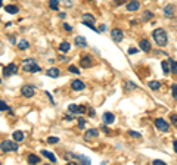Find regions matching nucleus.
Masks as SVG:
<instances>
[{
    "label": "nucleus",
    "instance_id": "f257e3e1",
    "mask_svg": "<svg viewBox=\"0 0 177 165\" xmlns=\"http://www.w3.org/2000/svg\"><path fill=\"white\" fill-rule=\"evenodd\" d=\"M152 37H153L155 43H156L159 47H164V46H167V43H168V36H167L165 30H162V28L155 30V31L152 33Z\"/></svg>",
    "mask_w": 177,
    "mask_h": 165
},
{
    "label": "nucleus",
    "instance_id": "f03ea898",
    "mask_svg": "<svg viewBox=\"0 0 177 165\" xmlns=\"http://www.w3.org/2000/svg\"><path fill=\"white\" fill-rule=\"evenodd\" d=\"M22 71L30 72V74H34V72H40L41 68L36 64L34 59H25V61H24V65H22Z\"/></svg>",
    "mask_w": 177,
    "mask_h": 165
},
{
    "label": "nucleus",
    "instance_id": "7ed1b4c3",
    "mask_svg": "<svg viewBox=\"0 0 177 165\" xmlns=\"http://www.w3.org/2000/svg\"><path fill=\"white\" fill-rule=\"evenodd\" d=\"M0 150L2 152H16L18 150V141L3 140L2 143H0Z\"/></svg>",
    "mask_w": 177,
    "mask_h": 165
},
{
    "label": "nucleus",
    "instance_id": "20e7f679",
    "mask_svg": "<svg viewBox=\"0 0 177 165\" xmlns=\"http://www.w3.org/2000/svg\"><path fill=\"white\" fill-rule=\"evenodd\" d=\"M21 94L24 96V97H33L34 94H36V90H34V87L33 86H28V84H25V86H22L21 87Z\"/></svg>",
    "mask_w": 177,
    "mask_h": 165
},
{
    "label": "nucleus",
    "instance_id": "39448f33",
    "mask_svg": "<svg viewBox=\"0 0 177 165\" xmlns=\"http://www.w3.org/2000/svg\"><path fill=\"white\" fill-rule=\"evenodd\" d=\"M15 74H18V65L16 64H9L3 69V75L5 77H11V75H15Z\"/></svg>",
    "mask_w": 177,
    "mask_h": 165
},
{
    "label": "nucleus",
    "instance_id": "423d86ee",
    "mask_svg": "<svg viewBox=\"0 0 177 165\" xmlns=\"http://www.w3.org/2000/svg\"><path fill=\"white\" fill-rule=\"evenodd\" d=\"M68 111L71 112V114H84V112H87V108L86 106H81V105H75V103H71L69 106H68Z\"/></svg>",
    "mask_w": 177,
    "mask_h": 165
},
{
    "label": "nucleus",
    "instance_id": "0eeeda50",
    "mask_svg": "<svg viewBox=\"0 0 177 165\" xmlns=\"http://www.w3.org/2000/svg\"><path fill=\"white\" fill-rule=\"evenodd\" d=\"M155 127H156L159 131H162V133H167V131L170 130L168 122H165L162 118H156V119H155Z\"/></svg>",
    "mask_w": 177,
    "mask_h": 165
},
{
    "label": "nucleus",
    "instance_id": "6e6552de",
    "mask_svg": "<svg viewBox=\"0 0 177 165\" xmlns=\"http://www.w3.org/2000/svg\"><path fill=\"white\" fill-rule=\"evenodd\" d=\"M111 37H112V40H114L115 43H121L123 39H124V34H123V31H121L120 28H114L112 33H111Z\"/></svg>",
    "mask_w": 177,
    "mask_h": 165
},
{
    "label": "nucleus",
    "instance_id": "1a4fd4ad",
    "mask_svg": "<svg viewBox=\"0 0 177 165\" xmlns=\"http://www.w3.org/2000/svg\"><path fill=\"white\" fill-rule=\"evenodd\" d=\"M99 136V131L96 130V128H88L86 133H84V140H92V139H96Z\"/></svg>",
    "mask_w": 177,
    "mask_h": 165
},
{
    "label": "nucleus",
    "instance_id": "9d476101",
    "mask_svg": "<svg viewBox=\"0 0 177 165\" xmlns=\"http://www.w3.org/2000/svg\"><path fill=\"white\" fill-rule=\"evenodd\" d=\"M71 89L75 90V91H81L86 89V84L81 81V80H72L71 81Z\"/></svg>",
    "mask_w": 177,
    "mask_h": 165
},
{
    "label": "nucleus",
    "instance_id": "9b49d317",
    "mask_svg": "<svg viewBox=\"0 0 177 165\" xmlns=\"http://www.w3.org/2000/svg\"><path fill=\"white\" fill-rule=\"evenodd\" d=\"M102 121H103V124H112V122H115V115L112 114V112H105L103 115H102Z\"/></svg>",
    "mask_w": 177,
    "mask_h": 165
},
{
    "label": "nucleus",
    "instance_id": "f8f14e48",
    "mask_svg": "<svg viewBox=\"0 0 177 165\" xmlns=\"http://www.w3.org/2000/svg\"><path fill=\"white\" fill-rule=\"evenodd\" d=\"M139 8H140V3L137 2V0H130V2L127 3V11L128 12H136Z\"/></svg>",
    "mask_w": 177,
    "mask_h": 165
},
{
    "label": "nucleus",
    "instance_id": "ddd939ff",
    "mask_svg": "<svg viewBox=\"0 0 177 165\" xmlns=\"http://www.w3.org/2000/svg\"><path fill=\"white\" fill-rule=\"evenodd\" d=\"M59 68H56V66H50L47 71H46V75L47 77H52V78H56V77H59Z\"/></svg>",
    "mask_w": 177,
    "mask_h": 165
},
{
    "label": "nucleus",
    "instance_id": "4468645a",
    "mask_svg": "<svg viewBox=\"0 0 177 165\" xmlns=\"http://www.w3.org/2000/svg\"><path fill=\"white\" fill-rule=\"evenodd\" d=\"M80 65H81L83 68H88V66H92V65H93L92 58H90V56H83V58H81V61H80Z\"/></svg>",
    "mask_w": 177,
    "mask_h": 165
},
{
    "label": "nucleus",
    "instance_id": "2eb2a0df",
    "mask_svg": "<svg viewBox=\"0 0 177 165\" xmlns=\"http://www.w3.org/2000/svg\"><path fill=\"white\" fill-rule=\"evenodd\" d=\"M139 46H140V50H143V52H149V50H151V43H149V40H146V39H142V40L139 41Z\"/></svg>",
    "mask_w": 177,
    "mask_h": 165
},
{
    "label": "nucleus",
    "instance_id": "dca6fc26",
    "mask_svg": "<svg viewBox=\"0 0 177 165\" xmlns=\"http://www.w3.org/2000/svg\"><path fill=\"white\" fill-rule=\"evenodd\" d=\"M74 43H75L78 47H87V41H86V39L81 37V36H77L75 40H74Z\"/></svg>",
    "mask_w": 177,
    "mask_h": 165
},
{
    "label": "nucleus",
    "instance_id": "f3484780",
    "mask_svg": "<svg viewBox=\"0 0 177 165\" xmlns=\"http://www.w3.org/2000/svg\"><path fill=\"white\" fill-rule=\"evenodd\" d=\"M41 155H43L44 158H47L52 164H56V161H58V159H56V156H55L53 153H50L49 150H41Z\"/></svg>",
    "mask_w": 177,
    "mask_h": 165
},
{
    "label": "nucleus",
    "instance_id": "a211bd4d",
    "mask_svg": "<svg viewBox=\"0 0 177 165\" xmlns=\"http://www.w3.org/2000/svg\"><path fill=\"white\" fill-rule=\"evenodd\" d=\"M72 159L80 161L81 164H90V162H92L90 159H88L87 156H84V155H72Z\"/></svg>",
    "mask_w": 177,
    "mask_h": 165
},
{
    "label": "nucleus",
    "instance_id": "6ab92c4d",
    "mask_svg": "<svg viewBox=\"0 0 177 165\" xmlns=\"http://www.w3.org/2000/svg\"><path fill=\"white\" fill-rule=\"evenodd\" d=\"M5 11L8 12V14H11V15H15V14H18V6L16 5H6V8H5Z\"/></svg>",
    "mask_w": 177,
    "mask_h": 165
},
{
    "label": "nucleus",
    "instance_id": "aec40b11",
    "mask_svg": "<svg viewBox=\"0 0 177 165\" xmlns=\"http://www.w3.org/2000/svg\"><path fill=\"white\" fill-rule=\"evenodd\" d=\"M137 89V86L134 84V83H131V81H126L124 83V91H131V90H136Z\"/></svg>",
    "mask_w": 177,
    "mask_h": 165
},
{
    "label": "nucleus",
    "instance_id": "412c9836",
    "mask_svg": "<svg viewBox=\"0 0 177 165\" xmlns=\"http://www.w3.org/2000/svg\"><path fill=\"white\" fill-rule=\"evenodd\" d=\"M12 137H14V140H15V141H18V143H19V141H22V140H24V137H25V136H24V133H22V131H19V130H18V131H14Z\"/></svg>",
    "mask_w": 177,
    "mask_h": 165
},
{
    "label": "nucleus",
    "instance_id": "4be33fe9",
    "mask_svg": "<svg viewBox=\"0 0 177 165\" xmlns=\"http://www.w3.org/2000/svg\"><path fill=\"white\" fill-rule=\"evenodd\" d=\"M164 15L165 16H173L174 15V6L173 5H167L164 8Z\"/></svg>",
    "mask_w": 177,
    "mask_h": 165
},
{
    "label": "nucleus",
    "instance_id": "5701e85b",
    "mask_svg": "<svg viewBox=\"0 0 177 165\" xmlns=\"http://www.w3.org/2000/svg\"><path fill=\"white\" fill-rule=\"evenodd\" d=\"M69 49H71V46H69V43H66V41H64V43H61V44H59V50H61L62 53L69 52Z\"/></svg>",
    "mask_w": 177,
    "mask_h": 165
},
{
    "label": "nucleus",
    "instance_id": "b1692460",
    "mask_svg": "<svg viewBox=\"0 0 177 165\" xmlns=\"http://www.w3.org/2000/svg\"><path fill=\"white\" fill-rule=\"evenodd\" d=\"M148 86H149V89H152V90H159V87H161V83L159 81H149L148 83Z\"/></svg>",
    "mask_w": 177,
    "mask_h": 165
},
{
    "label": "nucleus",
    "instance_id": "393cba45",
    "mask_svg": "<svg viewBox=\"0 0 177 165\" xmlns=\"http://www.w3.org/2000/svg\"><path fill=\"white\" fill-rule=\"evenodd\" d=\"M27 161H28V164H39V162H40V158H39L37 155H33V153H31V155H28V159H27Z\"/></svg>",
    "mask_w": 177,
    "mask_h": 165
},
{
    "label": "nucleus",
    "instance_id": "a878e982",
    "mask_svg": "<svg viewBox=\"0 0 177 165\" xmlns=\"http://www.w3.org/2000/svg\"><path fill=\"white\" fill-rule=\"evenodd\" d=\"M18 47H19L21 50H27V49L30 47V43H28L27 40H21V41L18 43Z\"/></svg>",
    "mask_w": 177,
    "mask_h": 165
},
{
    "label": "nucleus",
    "instance_id": "bb28decb",
    "mask_svg": "<svg viewBox=\"0 0 177 165\" xmlns=\"http://www.w3.org/2000/svg\"><path fill=\"white\" fill-rule=\"evenodd\" d=\"M161 65H162V71H164V74L167 75V74L170 72V62H168V61H162Z\"/></svg>",
    "mask_w": 177,
    "mask_h": 165
},
{
    "label": "nucleus",
    "instance_id": "cd10ccee",
    "mask_svg": "<svg viewBox=\"0 0 177 165\" xmlns=\"http://www.w3.org/2000/svg\"><path fill=\"white\" fill-rule=\"evenodd\" d=\"M49 8L53 9V11H59V2H58V0H50V2H49Z\"/></svg>",
    "mask_w": 177,
    "mask_h": 165
},
{
    "label": "nucleus",
    "instance_id": "c85d7f7f",
    "mask_svg": "<svg viewBox=\"0 0 177 165\" xmlns=\"http://www.w3.org/2000/svg\"><path fill=\"white\" fill-rule=\"evenodd\" d=\"M83 21H90V22H95V16L90 15V14H83Z\"/></svg>",
    "mask_w": 177,
    "mask_h": 165
},
{
    "label": "nucleus",
    "instance_id": "c756f323",
    "mask_svg": "<svg viewBox=\"0 0 177 165\" xmlns=\"http://www.w3.org/2000/svg\"><path fill=\"white\" fill-rule=\"evenodd\" d=\"M168 62H170V68H171L173 74H177V62H176V61H173V59H170Z\"/></svg>",
    "mask_w": 177,
    "mask_h": 165
},
{
    "label": "nucleus",
    "instance_id": "7c9ffc66",
    "mask_svg": "<svg viewBox=\"0 0 177 165\" xmlns=\"http://www.w3.org/2000/svg\"><path fill=\"white\" fill-rule=\"evenodd\" d=\"M59 141V137H56V136H50V137H47V143L49 144H56Z\"/></svg>",
    "mask_w": 177,
    "mask_h": 165
},
{
    "label": "nucleus",
    "instance_id": "2f4dec72",
    "mask_svg": "<svg viewBox=\"0 0 177 165\" xmlns=\"http://www.w3.org/2000/svg\"><path fill=\"white\" fill-rule=\"evenodd\" d=\"M8 109H9L8 103H6L5 100H0V112H5V111H8Z\"/></svg>",
    "mask_w": 177,
    "mask_h": 165
},
{
    "label": "nucleus",
    "instance_id": "473e14b6",
    "mask_svg": "<svg viewBox=\"0 0 177 165\" xmlns=\"http://www.w3.org/2000/svg\"><path fill=\"white\" fill-rule=\"evenodd\" d=\"M86 127V119L83 118V116H78V128H84Z\"/></svg>",
    "mask_w": 177,
    "mask_h": 165
},
{
    "label": "nucleus",
    "instance_id": "72a5a7b5",
    "mask_svg": "<svg viewBox=\"0 0 177 165\" xmlns=\"http://www.w3.org/2000/svg\"><path fill=\"white\" fill-rule=\"evenodd\" d=\"M68 71H69V72H71V74H77V75H78V74H80V69H78V68H77V66H74V65H71V66H69V68H68Z\"/></svg>",
    "mask_w": 177,
    "mask_h": 165
},
{
    "label": "nucleus",
    "instance_id": "f704fd0d",
    "mask_svg": "<svg viewBox=\"0 0 177 165\" xmlns=\"http://www.w3.org/2000/svg\"><path fill=\"white\" fill-rule=\"evenodd\" d=\"M170 119H171V124L174 127H177V114H171L170 115Z\"/></svg>",
    "mask_w": 177,
    "mask_h": 165
},
{
    "label": "nucleus",
    "instance_id": "c9c22d12",
    "mask_svg": "<svg viewBox=\"0 0 177 165\" xmlns=\"http://www.w3.org/2000/svg\"><path fill=\"white\" fill-rule=\"evenodd\" d=\"M171 91H173V96H174V99L177 100V84H173V86H171Z\"/></svg>",
    "mask_w": 177,
    "mask_h": 165
},
{
    "label": "nucleus",
    "instance_id": "e433bc0d",
    "mask_svg": "<svg viewBox=\"0 0 177 165\" xmlns=\"http://www.w3.org/2000/svg\"><path fill=\"white\" fill-rule=\"evenodd\" d=\"M152 16H153V14H152V12H148V11H146V12L143 14V19H151Z\"/></svg>",
    "mask_w": 177,
    "mask_h": 165
},
{
    "label": "nucleus",
    "instance_id": "4c0bfd02",
    "mask_svg": "<svg viewBox=\"0 0 177 165\" xmlns=\"http://www.w3.org/2000/svg\"><path fill=\"white\" fill-rule=\"evenodd\" d=\"M44 93H46V96H47V97H49V100H50V103H52V105H55V99H53V97H52V94H50V93H49V91H44Z\"/></svg>",
    "mask_w": 177,
    "mask_h": 165
},
{
    "label": "nucleus",
    "instance_id": "58836bf2",
    "mask_svg": "<svg viewBox=\"0 0 177 165\" xmlns=\"http://www.w3.org/2000/svg\"><path fill=\"white\" fill-rule=\"evenodd\" d=\"M152 164H153V165H165V162H164V161H161V159H155Z\"/></svg>",
    "mask_w": 177,
    "mask_h": 165
},
{
    "label": "nucleus",
    "instance_id": "ea45409f",
    "mask_svg": "<svg viewBox=\"0 0 177 165\" xmlns=\"http://www.w3.org/2000/svg\"><path fill=\"white\" fill-rule=\"evenodd\" d=\"M75 116H77V115H75ZM75 116H74V115H71V114H66V115H65V119H66V121H71V119H74Z\"/></svg>",
    "mask_w": 177,
    "mask_h": 165
},
{
    "label": "nucleus",
    "instance_id": "a19ab883",
    "mask_svg": "<svg viewBox=\"0 0 177 165\" xmlns=\"http://www.w3.org/2000/svg\"><path fill=\"white\" fill-rule=\"evenodd\" d=\"M128 134H130V136H133V137H137V139H140V137H142V136H140L139 133H136V131H130Z\"/></svg>",
    "mask_w": 177,
    "mask_h": 165
},
{
    "label": "nucleus",
    "instance_id": "79ce46f5",
    "mask_svg": "<svg viewBox=\"0 0 177 165\" xmlns=\"http://www.w3.org/2000/svg\"><path fill=\"white\" fill-rule=\"evenodd\" d=\"M137 52H139V49H134V47H130V49H128V53H130V55L137 53Z\"/></svg>",
    "mask_w": 177,
    "mask_h": 165
},
{
    "label": "nucleus",
    "instance_id": "37998d69",
    "mask_svg": "<svg viewBox=\"0 0 177 165\" xmlns=\"http://www.w3.org/2000/svg\"><path fill=\"white\" fill-rule=\"evenodd\" d=\"M64 28H65L66 31H71V30H72V27H71V25H68V24H64Z\"/></svg>",
    "mask_w": 177,
    "mask_h": 165
},
{
    "label": "nucleus",
    "instance_id": "c03bdc74",
    "mask_svg": "<svg viewBox=\"0 0 177 165\" xmlns=\"http://www.w3.org/2000/svg\"><path fill=\"white\" fill-rule=\"evenodd\" d=\"M101 128H102V130H103V131H105V133H106V134H109V130H108V128H106V124H105V125H102V127H101Z\"/></svg>",
    "mask_w": 177,
    "mask_h": 165
},
{
    "label": "nucleus",
    "instance_id": "a18cd8bd",
    "mask_svg": "<svg viewBox=\"0 0 177 165\" xmlns=\"http://www.w3.org/2000/svg\"><path fill=\"white\" fill-rule=\"evenodd\" d=\"M59 18H61V19H65V18H66V14L61 12V14H59Z\"/></svg>",
    "mask_w": 177,
    "mask_h": 165
},
{
    "label": "nucleus",
    "instance_id": "49530a36",
    "mask_svg": "<svg viewBox=\"0 0 177 165\" xmlns=\"http://www.w3.org/2000/svg\"><path fill=\"white\" fill-rule=\"evenodd\" d=\"M64 3H66V6H71V5H72L71 0H64Z\"/></svg>",
    "mask_w": 177,
    "mask_h": 165
},
{
    "label": "nucleus",
    "instance_id": "de8ad7c7",
    "mask_svg": "<svg viewBox=\"0 0 177 165\" xmlns=\"http://www.w3.org/2000/svg\"><path fill=\"white\" fill-rule=\"evenodd\" d=\"M173 146H174V150H176V153H177V139L174 140V143H173Z\"/></svg>",
    "mask_w": 177,
    "mask_h": 165
},
{
    "label": "nucleus",
    "instance_id": "09e8293b",
    "mask_svg": "<svg viewBox=\"0 0 177 165\" xmlns=\"http://www.w3.org/2000/svg\"><path fill=\"white\" fill-rule=\"evenodd\" d=\"M105 30H106L105 25H101V27H99V33H101V31H105Z\"/></svg>",
    "mask_w": 177,
    "mask_h": 165
},
{
    "label": "nucleus",
    "instance_id": "8fccbe9b",
    "mask_svg": "<svg viewBox=\"0 0 177 165\" xmlns=\"http://www.w3.org/2000/svg\"><path fill=\"white\" fill-rule=\"evenodd\" d=\"M123 2H126V0H117V2H115V3H117V5H121Z\"/></svg>",
    "mask_w": 177,
    "mask_h": 165
},
{
    "label": "nucleus",
    "instance_id": "3c124183",
    "mask_svg": "<svg viewBox=\"0 0 177 165\" xmlns=\"http://www.w3.org/2000/svg\"><path fill=\"white\" fill-rule=\"evenodd\" d=\"M2 5H3V0H0V8H2Z\"/></svg>",
    "mask_w": 177,
    "mask_h": 165
},
{
    "label": "nucleus",
    "instance_id": "603ef678",
    "mask_svg": "<svg viewBox=\"0 0 177 165\" xmlns=\"http://www.w3.org/2000/svg\"><path fill=\"white\" fill-rule=\"evenodd\" d=\"M88 2H93V0H88Z\"/></svg>",
    "mask_w": 177,
    "mask_h": 165
},
{
    "label": "nucleus",
    "instance_id": "864d4df0",
    "mask_svg": "<svg viewBox=\"0 0 177 165\" xmlns=\"http://www.w3.org/2000/svg\"><path fill=\"white\" fill-rule=\"evenodd\" d=\"M0 83H2V80H0Z\"/></svg>",
    "mask_w": 177,
    "mask_h": 165
},
{
    "label": "nucleus",
    "instance_id": "5fc2aeb1",
    "mask_svg": "<svg viewBox=\"0 0 177 165\" xmlns=\"http://www.w3.org/2000/svg\"><path fill=\"white\" fill-rule=\"evenodd\" d=\"M0 165H2V164H0Z\"/></svg>",
    "mask_w": 177,
    "mask_h": 165
}]
</instances>
